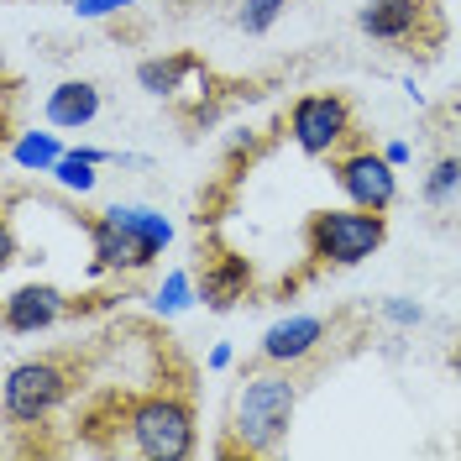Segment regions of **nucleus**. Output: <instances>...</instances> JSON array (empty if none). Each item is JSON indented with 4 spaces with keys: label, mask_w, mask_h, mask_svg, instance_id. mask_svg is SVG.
<instances>
[{
    "label": "nucleus",
    "mask_w": 461,
    "mask_h": 461,
    "mask_svg": "<svg viewBox=\"0 0 461 461\" xmlns=\"http://www.w3.org/2000/svg\"><path fill=\"white\" fill-rule=\"evenodd\" d=\"M383 320L399 325V330H414L425 320V304H414V299H383Z\"/></svg>",
    "instance_id": "nucleus-20"
},
{
    "label": "nucleus",
    "mask_w": 461,
    "mask_h": 461,
    "mask_svg": "<svg viewBox=\"0 0 461 461\" xmlns=\"http://www.w3.org/2000/svg\"><path fill=\"white\" fill-rule=\"evenodd\" d=\"M451 367H456V383H461V341H456V351H451Z\"/></svg>",
    "instance_id": "nucleus-24"
},
{
    "label": "nucleus",
    "mask_w": 461,
    "mask_h": 461,
    "mask_svg": "<svg viewBox=\"0 0 461 461\" xmlns=\"http://www.w3.org/2000/svg\"><path fill=\"white\" fill-rule=\"evenodd\" d=\"M42 115H48V126H58V131H79V126H89L100 115V89L89 85V79H63V85L48 89Z\"/></svg>",
    "instance_id": "nucleus-12"
},
{
    "label": "nucleus",
    "mask_w": 461,
    "mask_h": 461,
    "mask_svg": "<svg viewBox=\"0 0 461 461\" xmlns=\"http://www.w3.org/2000/svg\"><path fill=\"white\" fill-rule=\"evenodd\" d=\"M137 0H74V11L85 16V22H105V16H121V11H131Z\"/></svg>",
    "instance_id": "nucleus-21"
},
{
    "label": "nucleus",
    "mask_w": 461,
    "mask_h": 461,
    "mask_svg": "<svg viewBox=\"0 0 461 461\" xmlns=\"http://www.w3.org/2000/svg\"><path fill=\"white\" fill-rule=\"evenodd\" d=\"M63 152H68V147L58 142V126L53 131H37V126H32V131H16L11 147H5L11 168H22V173H53Z\"/></svg>",
    "instance_id": "nucleus-16"
},
{
    "label": "nucleus",
    "mask_w": 461,
    "mask_h": 461,
    "mask_svg": "<svg viewBox=\"0 0 461 461\" xmlns=\"http://www.w3.org/2000/svg\"><path fill=\"white\" fill-rule=\"evenodd\" d=\"M288 11V0H241V11H236V27L247 32V37H262V32L278 27V16Z\"/></svg>",
    "instance_id": "nucleus-19"
},
{
    "label": "nucleus",
    "mask_w": 461,
    "mask_h": 461,
    "mask_svg": "<svg viewBox=\"0 0 461 461\" xmlns=\"http://www.w3.org/2000/svg\"><path fill=\"white\" fill-rule=\"evenodd\" d=\"M105 215H111L115 226H121L131 241H137V247H142L147 262L163 258V252L173 247V221L163 215V210H152V204H111Z\"/></svg>",
    "instance_id": "nucleus-13"
},
{
    "label": "nucleus",
    "mask_w": 461,
    "mask_h": 461,
    "mask_svg": "<svg viewBox=\"0 0 461 461\" xmlns=\"http://www.w3.org/2000/svg\"><path fill=\"white\" fill-rule=\"evenodd\" d=\"M53 5H74V0H53Z\"/></svg>",
    "instance_id": "nucleus-25"
},
{
    "label": "nucleus",
    "mask_w": 461,
    "mask_h": 461,
    "mask_svg": "<svg viewBox=\"0 0 461 461\" xmlns=\"http://www.w3.org/2000/svg\"><path fill=\"white\" fill-rule=\"evenodd\" d=\"M189 74H204V63L194 53H168V58H142L137 63V85L147 95H158V100H173V95H184V79Z\"/></svg>",
    "instance_id": "nucleus-14"
},
{
    "label": "nucleus",
    "mask_w": 461,
    "mask_h": 461,
    "mask_svg": "<svg viewBox=\"0 0 461 461\" xmlns=\"http://www.w3.org/2000/svg\"><path fill=\"white\" fill-rule=\"evenodd\" d=\"M200 304V278L189 273V267H173V273H163V284L152 288V315H184V310H194Z\"/></svg>",
    "instance_id": "nucleus-17"
},
{
    "label": "nucleus",
    "mask_w": 461,
    "mask_h": 461,
    "mask_svg": "<svg viewBox=\"0 0 461 461\" xmlns=\"http://www.w3.org/2000/svg\"><path fill=\"white\" fill-rule=\"evenodd\" d=\"M230 362H236V351H230L226 341H221V346H210V367H215V373H226Z\"/></svg>",
    "instance_id": "nucleus-23"
},
{
    "label": "nucleus",
    "mask_w": 461,
    "mask_h": 461,
    "mask_svg": "<svg viewBox=\"0 0 461 461\" xmlns=\"http://www.w3.org/2000/svg\"><path fill=\"white\" fill-rule=\"evenodd\" d=\"M336 189L346 194V204H362V210H393L399 204V168L373 152V147H351V152H336Z\"/></svg>",
    "instance_id": "nucleus-6"
},
{
    "label": "nucleus",
    "mask_w": 461,
    "mask_h": 461,
    "mask_svg": "<svg viewBox=\"0 0 461 461\" xmlns=\"http://www.w3.org/2000/svg\"><path fill=\"white\" fill-rule=\"evenodd\" d=\"M461 194V158L456 152H446V158H435L430 173H425V204H456Z\"/></svg>",
    "instance_id": "nucleus-18"
},
{
    "label": "nucleus",
    "mask_w": 461,
    "mask_h": 461,
    "mask_svg": "<svg viewBox=\"0 0 461 461\" xmlns=\"http://www.w3.org/2000/svg\"><path fill=\"white\" fill-rule=\"evenodd\" d=\"M121 430H126V446L142 461H184V456H194V446H200L194 403L184 393H173V388L131 399L121 409Z\"/></svg>",
    "instance_id": "nucleus-2"
},
{
    "label": "nucleus",
    "mask_w": 461,
    "mask_h": 461,
    "mask_svg": "<svg viewBox=\"0 0 461 461\" xmlns=\"http://www.w3.org/2000/svg\"><path fill=\"white\" fill-rule=\"evenodd\" d=\"M325 336H330L325 315H284L262 330V362H273V367H299V362H310L320 346H325Z\"/></svg>",
    "instance_id": "nucleus-8"
},
{
    "label": "nucleus",
    "mask_w": 461,
    "mask_h": 461,
    "mask_svg": "<svg viewBox=\"0 0 461 461\" xmlns=\"http://www.w3.org/2000/svg\"><path fill=\"white\" fill-rule=\"evenodd\" d=\"M357 27L373 42H420L430 27V0H367L357 11Z\"/></svg>",
    "instance_id": "nucleus-9"
},
{
    "label": "nucleus",
    "mask_w": 461,
    "mask_h": 461,
    "mask_svg": "<svg viewBox=\"0 0 461 461\" xmlns=\"http://www.w3.org/2000/svg\"><path fill=\"white\" fill-rule=\"evenodd\" d=\"M68 310H74V299H68L63 288H53V284H22V288H11V294H5L0 320H5V336H37V330H53Z\"/></svg>",
    "instance_id": "nucleus-7"
},
{
    "label": "nucleus",
    "mask_w": 461,
    "mask_h": 461,
    "mask_svg": "<svg viewBox=\"0 0 461 461\" xmlns=\"http://www.w3.org/2000/svg\"><path fill=\"white\" fill-rule=\"evenodd\" d=\"M288 137L304 158H336L351 137H357V115L351 100L336 89H310L288 105Z\"/></svg>",
    "instance_id": "nucleus-5"
},
{
    "label": "nucleus",
    "mask_w": 461,
    "mask_h": 461,
    "mask_svg": "<svg viewBox=\"0 0 461 461\" xmlns=\"http://www.w3.org/2000/svg\"><path fill=\"white\" fill-rule=\"evenodd\" d=\"M85 230H89V247H95V258H89V278H105V273H142V267H152L147 252L115 226L105 210H100Z\"/></svg>",
    "instance_id": "nucleus-10"
},
{
    "label": "nucleus",
    "mask_w": 461,
    "mask_h": 461,
    "mask_svg": "<svg viewBox=\"0 0 461 461\" xmlns=\"http://www.w3.org/2000/svg\"><path fill=\"white\" fill-rule=\"evenodd\" d=\"M383 158H388L393 168H403V163L414 158V147H409V142H388V147H383Z\"/></svg>",
    "instance_id": "nucleus-22"
},
{
    "label": "nucleus",
    "mask_w": 461,
    "mask_h": 461,
    "mask_svg": "<svg viewBox=\"0 0 461 461\" xmlns=\"http://www.w3.org/2000/svg\"><path fill=\"white\" fill-rule=\"evenodd\" d=\"M294 409H299V383L288 367H262V373H247L236 399H230V446L226 451H241V456H267L284 446L288 425H294Z\"/></svg>",
    "instance_id": "nucleus-1"
},
{
    "label": "nucleus",
    "mask_w": 461,
    "mask_h": 461,
    "mask_svg": "<svg viewBox=\"0 0 461 461\" xmlns=\"http://www.w3.org/2000/svg\"><path fill=\"white\" fill-rule=\"evenodd\" d=\"M74 393V373L53 362V357H32V362H16L5 367V383H0V414L11 425H42L53 420L58 409Z\"/></svg>",
    "instance_id": "nucleus-4"
},
{
    "label": "nucleus",
    "mask_w": 461,
    "mask_h": 461,
    "mask_svg": "<svg viewBox=\"0 0 461 461\" xmlns=\"http://www.w3.org/2000/svg\"><path fill=\"white\" fill-rule=\"evenodd\" d=\"M247 288H252V262L247 258H236V252H215V258L204 262V273H200L204 310H230L236 299H247Z\"/></svg>",
    "instance_id": "nucleus-11"
},
{
    "label": "nucleus",
    "mask_w": 461,
    "mask_h": 461,
    "mask_svg": "<svg viewBox=\"0 0 461 461\" xmlns=\"http://www.w3.org/2000/svg\"><path fill=\"white\" fill-rule=\"evenodd\" d=\"M388 241V215L383 210H362V204H341V210H315L304 226V252L320 267H357L367 262Z\"/></svg>",
    "instance_id": "nucleus-3"
},
{
    "label": "nucleus",
    "mask_w": 461,
    "mask_h": 461,
    "mask_svg": "<svg viewBox=\"0 0 461 461\" xmlns=\"http://www.w3.org/2000/svg\"><path fill=\"white\" fill-rule=\"evenodd\" d=\"M115 152H105V147H68L63 158H58V168L48 173L63 194H95V184H100V163H111Z\"/></svg>",
    "instance_id": "nucleus-15"
}]
</instances>
